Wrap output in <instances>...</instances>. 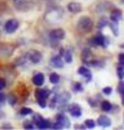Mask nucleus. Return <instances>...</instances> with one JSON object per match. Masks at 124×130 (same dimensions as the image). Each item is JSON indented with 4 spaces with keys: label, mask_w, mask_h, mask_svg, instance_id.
Here are the masks:
<instances>
[{
    "label": "nucleus",
    "mask_w": 124,
    "mask_h": 130,
    "mask_svg": "<svg viewBox=\"0 0 124 130\" xmlns=\"http://www.w3.org/2000/svg\"><path fill=\"white\" fill-rule=\"evenodd\" d=\"M28 56H29V60L34 64H38L42 60V53L38 51V50H30L28 53Z\"/></svg>",
    "instance_id": "0eeeda50"
},
{
    "label": "nucleus",
    "mask_w": 124,
    "mask_h": 130,
    "mask_svg": "<svg viewBox=\"0 0 124 130\" xmlns=\"http://www.w3.org/2000/svg\"><path fill=\"white\" fill-rule=\"evenodd\" d=\"M118 93L119 94H123L124 93V81L119 83V85H118Z\"/></svg>",
    "instance_id": "f704fd0d"
},
{
    "label": "nucleus",
    "mask_w": 124,
    "mask_h": 130,
    "mask_svg": "<svg viewBox=\"0 0 124 130\" xmlns=\"http://www.w3.org/2000/svg\"><path fill=\"white\" fill-rule=\"evenodd\" d=\"M5 85H6V83H5V80L0 79V90H3V89L5 88Z\"/></svg>",
    "instance_id": "4c0bfd02"
},
{
    "label": "nucleus",
    "mask_w": 124,
    "mask_h": 130,
    "mask_svg": "<svg viewBox=\"0 0 124 130\" xmlns=\"http://www.w3.org/2000/svg\"><path fill=\"white\" fill-rule=\"evenodd\" d=\"M110 5H112V4L108 3V1H99V3H97V4L94 5V10H95L97 13H104V11L108 10Z\"/></svg>",
    "instance_id": "6e6552de"
},
{
    "label": "nucleus",
    "mask_w": 124,
    "mask_h": 130,
    "mask_svg": "<svg viewBox=\"0 0 124 130\" xmlns=\"http://www.w3.org/2000/svg\"><path fill=\"white\" fill-rule=\"evenodd\" d=\"M3 129H11V126L9 124H6V125H3Z\"/></svg>",
    "instance_id": "a19ab883"
},
{
    "label": "nucleus",
    "mask_w": 124,
    "mask_h": 130,
    "mask_svg": "<svg viewBox=\"0 0 124 130\" xmlns=\"http://www.w3.org/2000/svg\"><path fill=\"white\" fill-rule=\"evenodd\" d=\"M112 91H113V90H112V88H110V86H107V88H104V89H103V94H105V95H110V94H112Z\"/></svg>",
    "instance_id": "e433bc0d"
},
{
    "label": "nucleus",
    "mask_w": 124,
    "mask_h": 130,
    "mask_svg": "<svg viewBox=\"0 0 124 130\" xmlns=\"http://www.w3.org/2000/svg\"><path fill=\"white\" fill-rule=\"evenodd\" d=\"M98 124H99V126H102V128H109V126L112 125V121H110V119H109L108 116L100 115V116L98 118Z\"/></svg>",
    "instance_id": "9d476101"
},
{
    "label": "nucleus",
    "mask_w": 124,
    "mask_h": 130,
    "mask_svg": "<svg viewBox=\"0 0 124 130\" xmlns=\"http://www.w3.org/2000/svg\"><path fill=\"white\" fill-rule=\"evenodd\" d=\"M5 103V95L4 94H0V104Z\"/></svg>",
    "instance_id": "ea45409f"
},
{
    "label": "nucleus",
    "mask_w": 124,
    "mask_h": 130,
    "mask_svg": "<svg viewBox=\"0 0 124 130\" xmlns=\"http://www.w3.org/2000/svg\"><path fill=\"white\" fill-rule=\"evenodd\" d=\"M38 129H49L50 128V123L48 121V120H45V119H43L40 123H38L36 125H35Z\"/></svg>",
    "instance_id": "6ab92c4d"
},
{
    "label": "nucleus",
    "mask_w": 124,
    "mask_h": 130,
    "mask_svg": "<svg viewBox=\"0 0 124 130\" xmlns=\"http://www.w3.org/2000/svg\"><path fill=\"white\" fill-rule=\"evenodd\" d=\"M100 108H102V110H104V111H110V110L113 109V105H112L109 101H102Z\"/></svg>",
    "instance_id": "4be33fe9"
},
{
    "label": "nucleus",
    "mask_w": 124,
    "mask_h": 130,
    "mask_svg": "<svg viewBox=\"0 0 124 130\" xmlns=\"http://www.w3.org/2000/svg\"><path fill=\"white\" fill-rule=\"evenodd\" d=\"M108 25H109V28L112 29L113 34H114L115 36H118L119 31H118V25H117V23H115V21H112V23H108Z\"/></svg>",
    "instance_id": "5701e85b"
},
{
    "label": "nucleus",
    "mask_w": 124,
    "mask_h": 130,
    "mask_svg": "<svg viewBox=\"0 0 124 130\" xmlns=\"http://www.w3.org/2000/svg\"><path fill=\"white\" fill-rule=\"evenodd\" d=\"M49 80L51 84H58L59 80H60V76L57 74V73H53V74H50V78H49Z\"/></svg>",
    "instance_id": "b1692460"
},
{
    "label": "nucleus",
    "mask_w": 124,
    "mask_h": 130,
    "mask_svg": "<svg viewBox=\"0 0 124 130\" xmlns=\"http://www.w3.org/2000/svg\"><path fill=\"white\" fill-rule=\"evenodd\" d=\"M89 43L92 45H95V46H103V48H107L109 44V40L103 35V34H98L95 35L93 39L89 40Z\"/></svg>",
    "instance_id": "7ed1b4c3"
},
{
    "label": "nucleus",
    "mask_w": 124,
    "mask_h": 130,
    "mask_svg": "<svg viewBox=\"0 0 124 130\" xmlns=\"http://www.w3.org/2000/svg\"><path fill=\"white\" fill-rule=\"evenodd\" d=\"M120 48H123V49H124V43H123V44H120Z\"/></svg>",
    "instance_id": "37998d69"
},
{
    "label": "nucleus",
    "mask_w": 124,
    "mask_h": 130,
    "mask_svg": "<svg viewBox=\"0 0 124 130\" xmlns=\"http://www.w3.org/2000/svg\"><path fill=\"white\" fill-rule=\"evenodd\" d=\"M120 3H122V4H124V0H120Z\"/></svg>",
    "instance_id": "c03bdc74"
},
{
    "label": "nucleus",
    "mask_w": 124,
    "mask_h": 130,
    "mask_svg": "<svg viewBox=\"0 0 124 130\" xmlns=\"http://www.w3.org/2000/svg\"><path fill=\"white\" fill-rule=\"evenodd\" d=\"M63 55H64V60H65V63H72V60H73V58H72V51L69 50V49H66V50H62Z\"/></svg>",
    "instance_id": "a211bd4d"
},
{
    "label": "nucleus",
    "mask_w": 124,
    "mask_h": 130,
    "mask_svg": "<svg viewBox=\"0 0 124 130\" xmlns=\"http://www.w3.org/2000/svg\"><path fill=\"white\" fill-rule=\"evenodd\" d=\"M122 11L119 10V9H114V10H112V13H110V20L112 21H115V23H118L119 20H122Z\"/></svg>",
    "instance_id": "4468645a"
},
{
    "label": "nucleus",
    "mask_w": 124,
    "mask_h": 130,
    "mask_svg": "<svg viewBox=\"0 0 124 130\" xmlns=\"http://www.w3.org/2000/svg\"><path fill=\"white\" fill-rule=\"evenodd\" d=\"M19 113H20V115H29L33 111H31V109H29V108H23V109H20Z\"/></svg>",
    "instance_id": "7c9ffc66"
},
{
    "label": "nucleus",
    "mask_w": 124,
    "mask_h": 130,
    "mask_svg": "<svg viewBox=\"0 0 124 130\" xmlns=\"http://www.w3.org/2000/svg\"><path fill=\"white\" fill-rule=\"evenodd\" d=\"M118 61H119V65L124 66V53H122V54L118 55Z\"/></svg>",
    "instance_id": "c9c22d12"
},
{
    "label": "nucleus",
    "mask_w": 124,
    "mask_h": 130,
    "mask_svg": "<svg viewBox=\"0 0 124 130\" xmlns=\"http://www.w3.org/2000/svg\"><path fill=\"white\" fill-rule=\"evenodd\" d=\"M69 99H70V94L69 93H63L60 96H58V101L60 104H65L66 101H69Z\"/></svg>",
    "instance_id": "412c9836"
},
{
    "label": "nucleus",
    "mask_w": 124,
    "mask_h": 130,
    "mask_svg": "<svg viewBox=\"0 0 124 130\" xmlns=\"http://www.w3.org/2000/svg\"><path fill=\"white\" fill-rule=\"evenodd\" d=\"M122 103H123V105H124V93L122 94Z\"/></svg>",
    "instance_id": "79ce46f5"
},
{
    "label": "nucleus",
    "mask_w": 124,
    "mask_h": 130,
    "mask_svg": "<svg viewBox=\"0 0 124 130\" xmlns=\"http://www.w3.org/2000/svg\"><path fill=\"white\" fill-rule=\"evenodd\" d=\"M55 123L60 126V129H66V128H69L70 126V121L68 120V118H65L64 115L62 114H59V115H57V118H55Z\"/></svg>",
    "instance_id": "423d86ee"
},
{
    "label": "nucleus",
    "mask_w": 124,
    "mask_h": 130,
    "mask_svg": "<svg viewBox=\"0 0 124 130\" xmlns=\"http://www.w3.org/2000/svg\"><path fill=\"white\" fill-rule=\"evenodd\" d=\"M14 51V49L11 46H8V45H0V55L1 56H9L11 55Z\"/></svg>",
    "instance_id": "2eb2a0df"
},
{
    "label": "nucleus",
    "mask_w": 124,
    "mask_h": 130,
    "mask_svg": "<svg viewBox=\"0 0 124 130\" xmlns=\"http://www.w3.org/2000/svg\"><path fill=\"white\" fill-rule=\"evenodd\" d=\"M43 119H44V118H43L40 114H34V116H33V121L35 123V125H36L38 123H40Z\"/></svg>",
    "instance_id": "c756f323"
},
{
    "label": "nucleus",
    "mask_w": 124,
    "mask_h": 130,
    "mask_svg": "<svg viewBox=\"0 0 124 130\" xmlns=\"http://www.w3.org/2000/svg\"><path fill=\"white\" fill-rule=\"evenodd\" d=\"M72 89H73V91H74V93H80V91H83V86H81V84H80V83H74Z\"/></svg>",
    "instance_id": "393cba45"
},
{
    "label": "nucleus",
    "mask_w": 124,
    "mask_h": 130,
    "mask_svg": "<svg viewBox=\"0 0 124 130\" xmlns=\"http://www.w3.org/2000/svg\"><path fill=\"white\" fill-rule=\"evenodd\" d=\"M107 25H108V20H107L105 18H103V19H100V20L98 21V25H97V26H98V29H103V28L107 26Z\"/></svg>",
    "instance_id": "a878e982"
},
{
    "label": "nucleus",
    "mask_w": 124,
    "mask_h": 130,
    "mask_svg": "<svg viewBox=\"0 0 124 130\" xmlns=\"http://www.w3.org/2000/svg\"><path fill=\"white\" fill-rule=\"evenodd\" d=\"M77 29L81 32H89L93 29V21L89 16H81L77 23Z\"/></svg>",
    "instance_id": "f257e3e1"
},
{
    "label": "nucleus",
    "mask_w": 124,
    "mask_h": 130,
    "mask_svg": "<svg viewBox=\"0 0 124 130\" xmlns=\"http://www.w3.org/2000/svg\"><path fill=\"white\" fill-rule=\"evenodd\" d=\"M35 95H36V99H48L49 90H47V89H38Z\"/></svg>",
    "instance_id": "f3484780"
},
{
    "label": "nucleus",
    "mask_w": 124,
    "mask_h": 130,
    "mask_svg": "<svg viewBox=\"0 0 124 130\" xmlns=\"http://www.w3.org/2000/svg\"><path fill=\"white\" fill-rule=\"evenodd\" d=\"M34 128H35V125L33 123H30V121H25L24 123V129H34Z\"/></svg>",
    "instance_id": "473e14b6"
},
{
    "label": "nucleus",
    "mask_w": 124,
    "mask_h": 130,
    "mask_svg": "<svg viewBox=\"0 0 124 130\" xmlns=\"http://www.w3.org/2000/svg\"><path fill=\"white\" fill-rule=\"evenodd\" d=\"M78 73H79L80 75H83L84 78H87V80H90V79H92V73H90V70H89L88 68H85V66H80L79 70H78Z\"/></svg>",
    "instance_id": "dca6fc26"
},
{
    "label": "nucleus",
    "mask_w": 124,
    "mask_h": 130,
    "mask_svg": "<svg viewBox=\"0 0 124 130\" xmlns=\"http://www.w3.org/2000/svg\"><path fill=\"white\" fill-rule=\"evenodd\" d=\"M117 74H118V78H119V79H123L124 78V66L119 65V66L117 68Z\"/></svg>",
    "instance_id": "c85d7f7f"
},
{
    "label": "nucleus",
    "mask_w": 124,
    "mask_h": 130,
    "mask_svg": "<svg viewBox=\"0 0 124 130\" xmlns=\"http://www.w3.org/2000/svg\"><path fill=\"white\" fill-rule=\"evenodd\" d=\"M68 10L70 11V13H73V14H78V13H80L81 11V4H79V3H69L68 4Z\"/></svg>",
    "instance_id": "9b49d317"
},
{
    "label": "nucleus",
    "mask_w": 124,
    "mask_h": 130,
    "mask_svg": "<svg viewBox=\"0 0 124 130\" xmlns=\"http://www.w3.org/2000/svg\"><path fill=\"white\" fill-rule=\"evenodd\" d=\"M81 55H83V60H84V61H87V60L92 56V53H90V50H89V49L87 48L84 51H83V54H81Z\"/></svg>",
    "instance_id": "cd10ccee"
},
{
    "label": "nucleus",
    "mask_w": 124,
    "mask_h": 130,
    "mask_svg": "<svg viewBox=\"0 0 124 130\" xmlns=\"http://www.w3.org/2000/svg\"><path fill=\"white\" fill-rule=\"evenodd\" d=\"M11 1H13L15 5H21V4L24 3V0H11Z\"/></svg>",
    "instance_id": "58836bf2"
},
{
    "label": "nucleus",
    "mask_w": 124,
    "mask_h": 130,
    "mask_svg": "<svg viewBox=\"0 0 124 130\" xmlns=\"http://www.w3.org/2000/svg\"><path fill=\"white\" fill-rule=\"evenodd\" d=\"M28 59H29L28 54H26V55H21V56H19L15 61H14V64L15 65H24L25 63H26V60H28Z\"/></svg>",
    "instance_id": "aec40b11"
},
{
    "label": "nucleus",
    "mask_w": 124,
    "mask_h": 130,
    "mask_svg": "<svg viewBox=\"0 0 124 130\" xmlns=\"http://www.w3.org/2000/svg\"><path fill=\"white\" fill-rule=\"evenodd\" d=\"M18 28H19V23H18V20H15V19L8 20V21L5 23V25H4V30L8 32V34L15 32L16 30H18Z\"/></svg>",
    "instance_id": "20e7f679"
},
{
    "label": "nucleus",
    "mask_w": 124,
    "mask_h": 130,
    "mask_svg": "<svg viewBox=\"0 0 124 130\" xmlns=\"http://www.w3.org/2000/svg\"><path fill=\"white\" fill-rule=\"evenodd\" d=\"M49 36H50L51 40L59 41V40H63V39L65 38V31H64L63 29H54V30L50 31Z\"/></svg>",
    "instance_id": "39448f33"
},
{
    "label": "nucleus",
    "mask_w": 124,
    "mask_h": 130,
    "mask_svg": "<svg viewBox=\"0 0 124 130\" xmlns=\"http://www.w3.org/2000/svg\"><path fill=\"white\" fill-rule=\"evenodd\" d=\"M8 101H9L10 105H14L16 103V98L14 96V95H9V96H8Z\"/></svg>",
    "instance_id": "72a5a7b5"
},
{
    "label": "nucleus",
    "mask_w": 124,
    "mask_h": 130,
    "mask_svg": "<svg viewBox=\"0 0 124 130\" xmlns=\"http://www.w3.org/2000/svg\"><path fill=\"white\" fill-rule=\"evenodd\" d=\"M84 125H85L88 129H94V128H95V121L92 120V119H88V120H85Z\"/></svg>",
    "instance_id": "bb28decb"
},
{
    "label": "nucleus",
    "mask_w": 124,
    "mask_h": 130,
    "mask_svg": "<svg viewBox=\"0 0 124 130\" xmlns=\"http://www.w3.org/2000/svg\"><path fill=\"white\" fill-rule=\"evenodd\" d=\"M33 84L36 86H42L44 84V75L42 73H35L33 76Z\"/></svg>",
    "instance_id": "f8f14e48"
},
{
    "label": "nucleus",
    "mask_w": 124,
    "mask_h": 130,
    "mask_svg": "<svg viewBox=\"0 0 124 130\" xmlns=\"http://www.w3.org/2000/svg\"><path fill=\"white\" fill-rule=\"evenodd\" d=\"M62 16H63V10L60 8H55V9L49 10L47 14H45V20L51 21V23H55V21L62 20Z\"/></svg>",
    "instance_id": "f03ea898"
},
{
    "label": "nucleus",
    "mask_w": 124,
    "mask_h": 130,
    "mask_svg": "<svg viewBox=\"0 0 124 130\" xmlns=\"http://www.w3.org/2000/svg\"><path fill=\"white\" fill-rule=\"evenodd\" d=\"M68 111H69V114H70L72 116H74V118H80V116H81V108H80L78 104L70 105V106L68 108Z\"/></svg>",
    "instance_id": "1a4fd4ad"
},
{
    "label": "nucleus",
    "mask_w": 124,
    "mask_h": 130,
    "mask_svg": "<svg viewBox=\"0 0 124 130\" xmlns=\"http://www.w3.org/2000/svg\"><path fill=\"white\" fill-rule=\"evenodd\" d=\"M38 104L40 105V108H45L47 106V99H36Z\"/></svg>",
    "instance_id": "2f4dec72"
},
{
    "label": "nucleus",
    "mask_w": 124,
    "mask_h": 130,
    "mask_svg": "<svg viewBox=\"0 0 124 130\" xmlns=\"http://www.w3.org/2000/svg\"><path fill=\"white\" fill-rule=\"evenodd\" d=\"M50 65L54 66V68H63L64 63H63L60 55H54V56L50 59Z\"/></svg>",
    "instance_id": "ddd939ff"
}]
</instances>
